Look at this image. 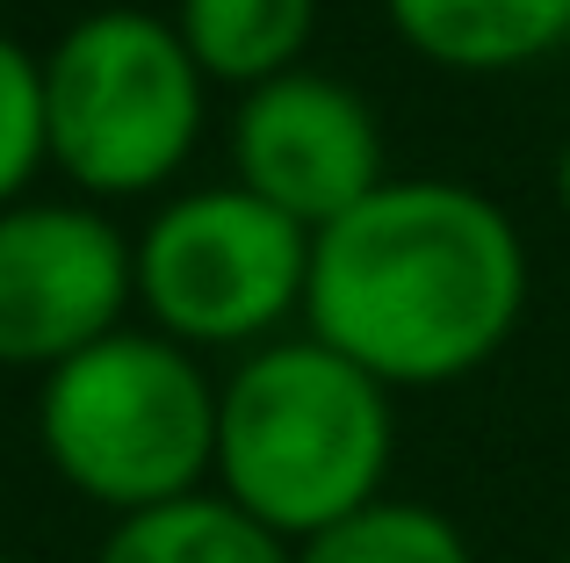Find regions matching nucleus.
I'll use <instances>...</instances> for the list:
<instances>
[{
  "label": "nucleus",
  "mask_w": 570,
  "mask_h": 563,
  "mask_svg": "<svg viewBox=\"0 0 570 563\" xmlns=\"http://www.w3.org/2000/svg\"><path fill=\"white\" fill-rule=\"evenodd\" d=\"M528 246L513 217L462 181H383L340 225L311 231L304 318L383 391H433L513 339Z\"/></svg>",
  "instance_id": "obj_1"
},
{
  "label": "nucleus",
  "mask_w": 570,
  "mask_h": 563,
  "mask_svg": "<svg viewBox=\"0 0 570 563\" xmlns=\"http://www.w3.org/2000/svg\"><path fill=\"white\" fill-rule=\"evenodd\" d=\"M390 470V391L325 339H282L217 391V477L238 513L311 542L376 506Z\"/></svg>",
  "instance_id": "obj_2"
},
{
  "label": "nucleus",
  "mask_w": 570,
  "mask_h": 563,
  "mask_svg": "<svg viewBox=\"0 0 570 563\" xmlns=\"http://www.w3.org/2000/svg\"><path fill=\"white\" fill-rule=\"evenodd\" d=\"M37 441L80 498L124 513L174 506L217 470V391L167 333H124L80 347L43 376Z\"/></svg>",
  "instance_id": "obj_3"
},
{
  "label": "nucleus",
  "mask_w": 570,
  "mask_h": 563,
  "mask_svg": "<svg viewBox=\"0 0 570 563\" xmlns=\"http://www.w3.org/2000/svg\"><path fill=\"white\" fill-rule=\"evenodd\" d=\"M203 130V72L181 29L145 8H95L43 58L51 167L87 196H153Z\"/></svg>",
  "instance_id": "obj_4"
},
{
  "label": "nucleus",
  "mask_w": 570,
  "mask_h": 563,
  "mask_svg": "<svg viewBox=\"0 0 570 563\" xmlns=\"http://www.w3.org/2000/svg\"><path fill=\"white\" fill-rule=\"evenodd\" d=\"M130 275L174 347H238L304 304L311 231L246 188H195L145 225Z\"/></svg>",
  "instance_id": "obj_5"
},
{
  "label": "nucleus",
  "mask_w": 570,
  "mask_h": 563,
  "mask_svg": "<svg viewBox=\"0 0 570 563\" xmlns=\"http://www.w3.org/2000/svg\"><path fill=\"white\" fill-rule=\"evenodd\" d=\"M138 296L130 246L87 203H14L0 210V362L43 368L116 333Z\"/></svg>",
  "instance_id": "obj_6"
},
{
  "label": "nucleus",
  "mask_w": 570,
  "mask_h": 563,
  "mask_svg": "<svg viewBox=\"0 0 570 563\" xmlns=\"http://www.w3.org/2000/svg\"><path fill=\"white\" fill-rule=\"evenodd\" d=\"M232 167L246 196L304 231H325L383 188V138L354 87L325 72H282L238 101Z\"/></svg>",
  "instance_id": "obj_7"
},
{
  "label": "nucleus",
  "mask_w": 570,
  "mask_h": 563,
  "mask_svg": "<svg viewBox=\"0 0 570 563\" xmlns=\"http://www.w3.org/2000/svg\"><path fill=\"white\" fill-rule=\"evenodd\" d=\"M383 14L448 72H505L570 43V0H383Z\"/></svg>",
  "instance_id": "obj_8"
},
{
  "label": "nucleus",
  "mask_w": 570,
  "mask_h": 563,
  "mask_svg": "<svg viewBox=\"0 0 570 563\" xmlns=\"http://www.w3.org/2000/svg\"><path fill=\"white\" fill-rule=\"evenodd\" d=\"M311 22H318V0H181L174 8V29H181L195 72L246 87V95L296 72Z\"/></svg>",
  "instance_id": "obj_9"
},
{
  "label": "nucleus",
  "mask_w": 570,
  "mask_h": 563,
  "mask_svg": "<svg viewBox=\"0 0 570 563\" xmlns=\"http://www.w3.org/2000/svg\"><path fill=\"white\" fill-rule=\"evenodd\" d=\"M95 563H296V556H289V542L267 535L232 498L188 492V498H174V506L124 513Z\"/></svg>",
  "instance_id": "obj_10"
},
{
  "label": "nucleus",
  "mask_w": 570,
  "mask_h": 563,
  "mask_svg": "<svg viewBox=\"0 0 570 563\" xmlns=\"http://www.w3.org/2000/svg\"><path fill=\"white\" fill-rule=\"evenodd\" d=\"M296 563H476V556L448 513L412 506V498H376V506L333 521L325 535H311Z\"/></svg>",
  "instance_id": "obj_11"
},
{
  "label": "nucleus",
  "mask_w": 570,
  "mask_h": 563,
  "mask_svg": "<svg viewBox=\"0 0 570 563\" xmlns=\"http://www.w3.org/2000/svg\"><path fill=\"white\" fill-rule=\"evenodd\" d=\"M51 159L43 138V58H29L14 37H0V210L29 188V174Z\"/></svg>",
  "instance_id": "obj_12"
},
{
  "label": "nucleus",
  "mask_w": 570,
  "mask_h": 563,
  "mask_svg": "<svg viewBox=\"0 0 570 563\" xmlns=\"http://www.w3.org/2000/svg\"><path fill=\"white\" fill-rule=\"evenodd\" d=\"M557 203H563V217H570V145L557 152Z\"/></svg>",
  "instance_id": "obj_13"
},
{
  "label": "nucleus",
  "mask_w": 570,
  "mask_h": 563,
  "mask_svg": "<svg viewBox=\"0 0 570 563\" xmlns=\"http://www.w3.org/2000/svg\"><path fill=\"white\" fill-rule=\"evenodd\" d=\"M0 563H14V556H0Z\"/></svg>",
  "instance_id": "obj_14"
},
{
  "label": "nucleus",
  "mask_w": 570,
  "mask_h": 563,
  "mask_svg": "<svg viewBox=\"0 0 570 563\" xmlns=\"http://www.w3.org/2000/svg\"><path fill=\"white\" fill-rule=\"evenodd\" d=\"M563 563H570V556H563Z\"/></svg>",
  "instance_id": "obj_15"
}]
</instances>
